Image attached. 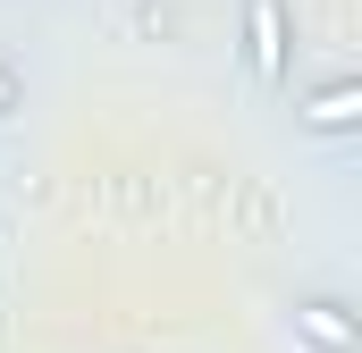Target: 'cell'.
<instances>
[{"instance_id":"obj_1","label":"cell","mask_w":362,"mask_h":353,"mask_svg":"<svg viewBox=\"0 0 362 353\" xmlns=\"http://www.w3.org/2000/svg\"><path fill=\"white\" fill-rule=\"evenodd\" d=\"M245 59L262 85H286V0H245Z\"/></svg>"},{"instance_id":"obj_2","label":"cell","mask_w":362,"mask_h":353,"mask_svg":"<svg viewBox=\"0 0 362 353\" xmlns=\"http://www.w3.org/2000/svg\"><path fill=\"white\" fill-rule=\"evenodd\" d=\"M295 337H303V345H320V353H354V345H362L354 320H346L337 303H295Z\"/></svg>"},{"instance_id":"obj_3","label":"cell","mask_w":362,"mask_h":353,"mask_svg":"<svg viewBox=\"0 0 362 353\" xmlns=\"http://www.w3.org/2000/svg\"><path fill=\"white\" fill-rule=\"evenodd\" d=\"M303 118H312L320 135H346V126L362 118V85H354V76H337V85H320L312 101H303Z\"/></svg>"},{"instance_id":"obj_4","label":"cell","mask_w":362,"mask_h":353,"mask_svg":"<svg viewBox=\"0 0 362 353\" xmlns=\"http://www.w3.org/2000/svg\"><path fill=\"white\" fill-rule=\"evenodd\" d=\"M8 101H17V85H8V68H0V118H8Z\"/></svg>"}]
</instances>
